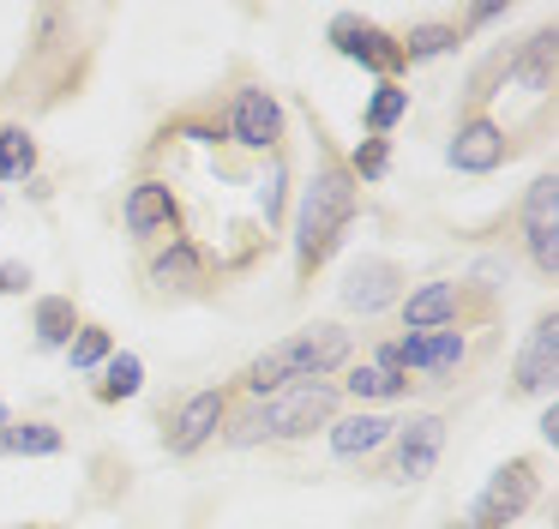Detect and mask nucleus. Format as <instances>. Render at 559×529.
Returning a JSON list of instances; mask_svg holds the SVG:
<instances>
[{
  "label": "nucleus",
  "instance_id": "1",
  "mask_svg": "<svg viewBox=\"0 0 559 529\" xmlns=\"http://www.w3.org/2000/svg\"><path fill=\"white\" fill-rule=\"evenodd\" d=\"M343 361H349V331H337V325H307V331L271 343L259 361H247L241 385L253 397H277V391H289V385H319L325 373H337Z\"/></svg>",
  "mask_w": 559,
  "mask_h": 529
},
{
  "label": "nucleus",
  "instance_id": "2",
  "mask_svg": "<svg viewBox=\"0 0 559 529\" xmlns=\"http://www.w3.org/2000/svg\"><path fill=\"white\" fill-rule=\"evenodd\" d=\"M355 204H361V192H355V175H349V168H343L337 156L325 151L319 175L307 180V192H301V223H295L301 271H313V264H319V259H325V252L343 240V228L355 223Z\"/></svg>",
  "mask_w": 559,
  "mask_h": 529
},
{
  "label": "nucleus",
  "instance_id": "3",
  "mask_svg": "<svg viewBox=\"0 0 559 529\" xmlns=\"http://www.w3.org/2000/svg\"><path fill=\"white\" fill-rule=\"evenodd\" d=\"M337 415V391L331 385H289V391L253 403L247 415L223 421L229 427V445H253V439H301V433L325 427Z\"/></svg>",
  "mask_w": 559,
  "mask_h": 529
},
{
  "label": "nucleus",
  "instance_id": "4",
  "mask_svg": "<svg viewBox=\"0 0 559 529\" xmlns=\"http://www.w3.org/2000/svg\"><path fill=\"white\" fill-rule=\"evenodd\" d=\"M379 355L397 361L403 373H421L427 385H439V379H451V373L463 367L469 343H463L457 325H445V331H409L403 343H379Z\"/></svg>",
  "mask_w": 559,
  "mask_h": 529
},
{
  "label": "nucleus",
  "instance_id": "5",
  "mask_svg": "<svg viewBox=\"0 0 559 529\" xmlns=\"http://www.w3.org/2000/svg\"><path fill=\"white\" fill-rule=\"evenodd\" d=\"M530 499H535V463H530V457H511V463L481 487V499H475V512H469V529L518 524V517L530 512Z\"/></svg>",
  "mask_w": 559,
  "mask_h": 529
},
{
  "label": "nucleus",
  "instance_id": "6",
  "mask_svg": "<svg viewBox=\"0 0 559 529\" xmlns=\"http://www.w3.org/2000/svg\"><path fill=\"white\" fill-rule=\"evenodd\" d=\"M523 247H530V264L542 277L559 271V180L542 175L523 192Z\"/></svg>",
  "mask_w": 559,
  "mask_h": 529
},
{
  "label": "nucleus",
  "instance_id": "7",
  "mask_svg": "<svg viewBox=\"0 0 559 529\" xmlns=\"http://www.w3.org/2000/svg\"><path fill=\"white\" fill-rule=\"evenodd\" d=\"M229 421V391H193L181 409L169 415V427H163V445H169L175 457H193V451H205L211 439H217V427Z\"/></svg>",
  "mask_w": 559,
  "mask_h": 529
},
{
  "label": "nucleus",
  "instance_id": "8",
  "mask_svg": "<svg viewBox=\"0 0 559 529\" xmlns=\"http://www.w3.org/2000/svg\"><path fill=\"white\" fill-rule=\"evenodd\" d=\"M445 445V421L439 415H415L391 427V481H427Z\"/></svg>",
  "mask_w": 559,
  "mask_h": 529
},
{
  "label": "nucleus",
  "instance_id": "9",
  "mask_svg": "<svg viewBox=\"0 0 559 529\" xmlns=\"http://www.w3.org/2000/svg\"><path fill=\"white\" fill-rule=\"evenodd\" d=\"M331 43H337V55L361 60V67L385 72V79H397V72L409 67V55H403L397 36H385L379 24H367V19H349V12H343V19L331 24Z\"/></svg>",
  "mask_w": 559,
  "mask_h": 529
},
{
  "label": "nucleus",
  "instance_id": "10",
  "mask_svg": "<svg viewBox=\"0 0 559 529\" xmlns=\"http://www.w3.org/2000/svg\"><path fill=\"white\" fill-rule=\"evenodd\" d=\"M229 139L247 144V151H277V139H283V108H277V96L259 91V84L235 91V103H229Z\"/></svg>",
  "mask_w": 559,
  "mask_h": 529
},
{
  "label": "nucleus",
  "instance_id": "11",
  "mask_svg": "<svg viewBox=\"0 0 559 529\" xmlns=\"http://www.w3.org/2000/svg\"><path fill=\"white\" fill-rule=\"evenodd\" d=\"M506 156H511L506 127H499V120H487V115H469L457 127V139H451V168H463V175H493Z\"/></svg>",
  "mask_w": 559,
  "mask_h": 529
},
{
  "label": "nucleus",
  "instance_id": "12",
  "mask_svg": "<svg viewBox=\"0 0 559 529\" xmlns=\"http://www.w3.org/2000/svg\"><path fill=\"white\" fill-rule=\"evenodd\" d=\"M463 301H469L463 283H427L415 295H403V325L409 331H445V325L463 319Z\"/></svg>",
  "mask_w": 559,
  "mask_h": 529
},
{
  "label": "nucleus",
  "instance_id": "13",
  "mask_svg": "<svg viewBox=\"0 0 559 529\" xmlns=\"http://www.w3.org/2000/svg\"><path fill=\"white\" fill-rule=\"evenodd\" d=\"M554 367H559V319L547 313V319H535V331H530V343H523L518 373H511V379H518L523 397H535V391H547Z\"/></svg>",
  "mask_w": 559,
  "mask_h": 529
},
{
  "label": "nucleus",
  "instance_id": "14",
  "mask_svg": "<svg viewBox=\"0 0 559 529\" xmlns=\"http://www.w3.org/2000/svg\"><path fill=\"white\" fill-rule=\"evenodd\" d=\"M397 283L403 271L391 259H361L349 277H343V307H361V313H379L397 301Z\"/></svg>",
  "mask_w": 559,
  "mask_h": 529
},
{
  "label": "nucleus",
  "instance_id": "15",
  "mask_svg": "<svg viewBox=\"0 0 559 529\" xmlns=\"http://www.w3.org/2000/svg\"><path fill=\"white\" fill-rule=\"evenodd\" d=\"M175 216H181V204H175V192L163 187V180H139L133 192H127V235H163V228H175Z\"/></svg>",
  "mask_w": 559,
  "mask_h": 529
},
{
  "label": "nucleus",
  "instance_id": "16",
  "mask_svg": "<svg viewBox=\"0 0 559 529\" xmlns=\"http://www.w3.org/2000/svg\"><path fill=\"white\" fill-rule=\"evenodd\" d=\"M145 277L163 289V295H169V289H175V295H181V289H199V283H205V252H199V240L175 235L169 247H163L157 259H151V271H145Z\"/></svg>",
  "mask_w": 559,
  "mask_h": 529
},
{
  "label": "nucleus",
  "instance_id": "17",
  "mask_svg": "<svg viewBox=\"0 0 559 529\" xmlns=\"http://www.w3.org/2000/svg\"><path fill=\"white\" fill-rule=\"evenodd\" d=\"M391 427H397L391 415H349V421L331 427V451L337 457H367V451H379V445L391 439Z\"/></svg>",
  "mask_w": 559,
  "mask_h": 529
},
{
  "label": "nucleus",
  "instance_id": "18",
  "mask_svg": "<svg viewBox=\"0 0 559 529\" xmlns=\"http://www.w3.org/2000/svg\"><path fill=\"white\" fill-rule=\"evenodd\" d=\"M343 385H349L355 397H409V373H403L397 361H385V355H373L367 367H355Z\"/></svg>",
  "mask_w": 559,
  "mask_h": 529
},
{
  "label": "nucleus",
  "instance_id": "19",
  "mask_svg": "<svg viewBox=\"0 0 559 529\" xmlns=\"http://www.w3.org/2000/svg\"><path fill=\"white\" fill-rule=\"evenodd\" d=\"M0 451H13V457H55V451H61V427H49V421H13V427L0 433Z\"/></svg>",
  "mask_w": 559,
  "mask_h": 529
},
{
  "label": "nucleus",
  "instance_id": "20",
  "mask_svg": "<svg viewBox=\"0 0 559 529\" xmlns=\"http://www.w3.org/2000/svg\"><path fill=\"white\" fill-rule=\"evenodd\" d=\"M73 331H79V307L67 295H49V301H37V343L43 349H67L73 343Z\"/></svg>",
  "mask_w": 559,
  "mask_h": 529
},
{
  "label": "nucleus",
  "instance_id": "21",
  "mask_svg": "<svg viewBox=\"0 0 559 529\" xmlns=\"http://www.w3.org/2000/svg\"><path fill=\"white\" fill-rule=\"evenodd\" d=\"M409 115V91H403L397 79H385L373 91V103H367V132H373V139H385L391 127H397V120Z\"/></svg>",
  "mask_w": 559,
  "mask_h": 529
},
{
  "label": "nucleus",
  "instance_id": "22",
  "mask_svg": "<svg viewBox=\"0 0 559 529\" xmlns=\"http://www.w3.org/2000/svg\"><path fill=\"white\" fill-rule=\"evenodd\" d=\"M37 168V144L25 127H0V180H25Z\"/></svg>",
  "mask_w": 559,
  "mask_h": 529
},
{
  "label": "nucleus",
  "instance_id": "23",
  "mask_svg": "<svg viewBox=\"0 0 559 529\" xmlns=\"http://www.w3.org/2000/svg\"><path fill=\"white\" fill-rule=\"evenodd\" d=\"M139 385H145V367H139V355H109V361H103V385H97L103 403H115V397H133Z\"/></svg>",
  "mask_w": 559,
  "mask_h": 529
},
{
  "label": "nucleus",
  "instance_id": "24",
  "mask_svg": "<svg viewBox=\"0 0 559 529\" xmlns=\"http://www.w3.org/2000/svg\"><path fill=\"white\" fill-rule=\"evenodd\" d=\"M109 355H115V349H109V331H103V325H79V331H73V343H67V361H73L79 373L103 367Z\"/></svg>",
  "mask_w": 559,
  "mask_h": 529
},
{
  "label": "nucleus",
  "instance_id": "25",
  "mask_svg": "<svg viewBox=\"0 0 559 529\" xmlns=\"http://www.w3.org/2000/svg\"><path fill=\"white\" fill-rule=\"evenodd\" d=\"M391 168V151H385V139H367L361 151H355V175L361 180H379Z\"/></svg>",
  "mask_w": 559,
  "mask_h": 529
},
{
  "label": "nucleus",
  "instance_id": "26",
  "mask_svg": "<svg viewBox=\"0 0 559 529\" xmlns=\"http://www.w3.org/2000/svg\"><path fill=\"white\" fill-rule=\"evenodd\" d=\"M451 43H457V31H415V36H403V55L421 60V55H439V48H451Z\"/></svg>",
  "mask_w": 559,
  "mask_h": 529
},
{
  "label": "nucleus",
  "instance_id": "27",
  "mask_svg": "<svg viewBox=\"0 0 559 529\" xmlns=\"http://www.w3.org/2000/svg\"><path fill=\"white\" fill-rule=\"evenodd\" d=\"M25 283H31V271H25V264L0 259V295H13V289H25Z\"/></svg>",
  "mask_w": 559,
  "mask_h": 529
}]
</instances>
